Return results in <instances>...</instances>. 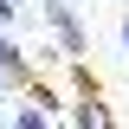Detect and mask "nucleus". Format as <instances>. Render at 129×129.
<instances>
[{
    "instance_id": "nucleus-1",
    "label": "nucleus",
    "mask_w": 129,
    "mask_h": 129,
    "mask_svg": "<svg viewBox=\"0 0 129 129\" xmlns=\"http://www.w3.org/2000/svg\"><path fill=\"white\" fill-rule=\"evenodd\" d=\"M39 13H45V26H52V39H58V52H64V64H84V52H90V39H84V26H78V13H71V0H39Z\"/></svg>"
},
{
    "instance_id": "nucleus-2",
    "label": "nucleus",
    "mask_w": 129,
    "mask_h": 129,
    "mask_svg": "<svg viewBox=\"0 0 129 129\" xmlns=\"http://www.w3.org/2000/svg\"><path fill=\"white\" fill-rule=\"evenodd\" d=\"M71 123H78V129H116L103 97H71Z\"/></svg>"
},
{
    "instance_id": "nucleus-3",
    "label": "nucleus",
    "mask_w": 129,
    "mask_h": 129,
    "mask_svg": "<svg viewBox=\"0 0 129 129\" xmlns=\"http://www.w3.org/2000/svg\"><path fill=\"white\" fill-rule=\"evenodd\" d=\"M0 64H7V71H13V78H19V84H26V78H32V58H26V45H19L13 32H0Z\"/></svg>"
},
{
    "instance_id": "nucleus-4",
    "label": "nucleus",
    "mask_w": 129,
    "mask_h": 129,
    "mask_svg": "<svg viewBox=\"0 0 129 129\" xmlns=\"http://www.w3.org/2000/svg\"><path fill=\"white\" fill-rule=\"evenodd\" d=\"M13 129H45V110H39V103H19V116H13Z\"/></svg>"
},
{
    "instance_id": "nucleus-5",
    "label": "nucleus",
    "mask_w": 129,
    "mask_h": 129,
    "mask_svg": "<svg viewBox=\"0 0 129 129\" xmlns=\"http://www.w3.org/2000/svg\"><path fill=\"white\" fill-rule=\"evenodd\" d=\"M13 19H19V7H13V0H0V32L13 26Z\"/></svg>"
},
{
    "instance_id": "nucleus-6",
    "label": "nucleus",
    "mask_w": 129,
    "mask_h": 129,
    "mask_svg": "<svg viewBox=\"0 0 129 129\" xmlns=\"http://www.w3.org/2000/svg\"><path fill=\"white\" fill-rule=\"evenodd\" d=\"M13 90H19V78L7 71V64H0V97H13Z\"/></svg>"
},
{
    "instance_id": "nucleus-7",
    "label": "nucleus",
    "mask_w": 129,
    "mask_h": 129,
    "mask_svg": "<svg viewBox=\"0 0 129 129\" xmlns=\"http://www.w3.org/2000/svg\"><path fill=\"white\" fill-rule=\"evenodd\" d=\"M123 45H129V13H123Z\"/></svg>"
},
{
    "instance_id": "nucleus-8",
    "label": "nucleus",
    "mask_w": 129,
    "mask_h": 129,
    "mask_svg": "<svg viewBox=\"0 0 129 129\" xmlns=\"http://www.w3.org/2000/svg\"><path fill=\"white\" fill-rule=\"evenodd\" d=\"M13 7H26V0H13Z\"/></svg>"
}]
</instances>
